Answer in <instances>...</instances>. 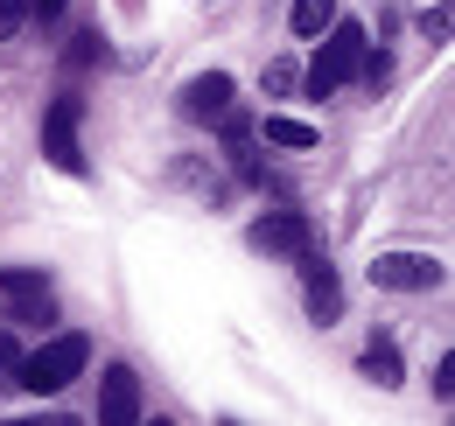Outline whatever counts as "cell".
<instances>
[{"label":"cell","mask_w":455,"mask_h":426,"mask_svg":"<svg viewBox=\"0 0 455 426\" xmlns=\"http://www.w3.org/2000/svg\"><path fill=\"white\" fill-rule=\"evenodd\" d=\"M106 56V43H99V28H84V36H70V63L84 70V63H99Z\"/></svg>","instance_id":"7c38bea8"},{"label":"cell","mask_w":455,"mask_h":426,"mask_svg":"<svg viewBox=\"0 0 455 426\" xmlns=\"http://www.w3.org/2000/svg\"><path fill=\"white\" fill-rule=\"evenodd\" d=\"M182 112H189V119H225V112H231V77H225V70L189 77V84H182Z\"/></svg>","instance_id":"52a82bcc"},{"label":"cell","mask_w":455,"mask_h":426,"mask_svg":"<svg viewBox=\"0 0 455 426\" xmlns=\"http://www.w3.org/2000/svg\"><path fill=\"white\" fill-rule=\"evenodd\" d=\"M267 91H294V63H274V70H267Z\"/></svg>","instance_id":"2e32d148"},{"label":"cell","mask_w":455,"mask_h":426,"mask_svg":"<svg viewBox=\"0 0 455 426\" xmlns=\"http://www.w3.org/2000/svg\"><path fill=\"white\" fill-rule=\"evenodd\" d=\"M7 301H14V321H50V287L36 272H0Z\"/></svg>","instance_id":"ba28073f"},{"label":"cell","mask_w":455,"mask_h":426,"mask_svg":"<svg viewBox=\"0 0 455 426\" xmlns=\"http://www.w3.org/2000/svg\"><path fill=\"white\" fill-rule=\"evenodd\" d=\"M84 364H92V343L70 328V335H50L43 350H28V357L14 364V384L36 391V398H57L70 377H84Z\"/></svg>","instance_id":"6da1fadb"},{"label":"cell","mask_w":455,"mask_h":426,"mask_svg":"<svg viewBox=\"0 0 455 426\" xmlns=\"http://www.w3.org/2000/svg\"><path fill=\"white\" fill-rule=\"evenodd\" d=\"M323 36H330V43H323V50H315V63H308V99L343 91V84L357 77V56H364V28H357V21H330Z\"/></svg>","instance_id":"7a4b0ae2"},{"label":"cell","mask_w":455,"mask_h":426,"mask_svg":"<svg viewBox=\"0 0 455 426\" xmlns=\"http://www.w3.org/2000/svg\"><path fill=\"white\" fill-rule=\"evenodd\" d=\"M133 420H140V377L126 364H113L106 384H99V426H133Z\"/></svg>","instance_id":"8992f818"},{"label":"cell","mask_w":455,"mask_h":426,"mask_svg":"<svg viewBox=\"0 0 455 426\" xmlns=\"http://www.w3.org/2000/svg\"><path fill=\"white\" fill-rule=\"evenodd\" d=\"M364 377H379V384H399V350L386 343V335L364 350Z\"/></svg>","instance_id":"8fae6325"},{"label":"cell","mask_w":455,"mask_h":426,"mask_svg":"<svg viewBox=\"0 0 455 426\" xmlns=\"http://www.w3.org/2000/svg\"><path fill=\"white\" fill-rule=\"evenodd\" d=\"M21 364V343H14V328H0V371H14Z\"/></svg>","instance_id":"9a60e30c"},{"label":"cell","mask_w":455,"mask_h":426,"mask_svg":"<svg viewBox=\"0 0 455 426\" xmlns=\"http://www.w3.org/2000/svg\"><path fill=\"white\" fill-rule=\"evenodd\" d=\"M63 7H70V0H28V14H36V21H57Z\"/></svg>","instance_id":"ac0fdd59"},{"label":"cell","mask_w":455,"mask_h":426,"mask_svg":"<svg viewBox=\"0 0 455 426\" xmlns=\"http://www.w3.org/2000/svg\"><path fill=\"white\" fill-rule=\"evenodd\" d=\"M245 238H252V252H287V259H294L301 245H315V231H308V217H301V210H267Z\"/></svg>","instance_id":"5b68a950"},{"label":"cell","mask_w":455,"mask_h":426,"mask_svg":"<svg viewBox=\"0 0 455 426\" xmlns=\"http://www.w3.org/2000/svg\"><path fill=\"white\" fill-rule=\"evenodd\" d=\"M435 391H442V398L455 391V357H442V364H435Z\"/></svg>","instance_id":"e0dca14e"},{"label":"cell","mask_w":455,"mask_h":426,"mask_svg":"<svg viewBox=\"0 0 455 426\" xmlns=\"http://www.w3.org/2000/svg\"><path fill=\"white\" fill-rule=\"evenodd\" d=\"M287 21H294V36H301V43H315V36L337 21V0H294V14H287Z\"/></svg>","instance_id":"30bf717a"},{"label":"cell","mask_w":455,"mask_h":426,"mask_svg":"<svg viewBox=\"0 0 455 426\" xmlns=\"http://www.w3.org/2000/svg\"><path fill=\"white\" fill-rule=\"evenodd\" d=\"M77 119H84V106H77V99H57V106H50V119H43V154L57 161L63 175H84V147H77Z\"/></svg>","instance_id":"277c9868"},{"label":"cell","mask_w":455,"mask_h":426,"mask_svg":"<svg viewBox=\"0 0 455 426\" xmlns=\"http://www.w3.org/2000/svg\"><path fill=\"white\" fill-rule=\"evenodd\" d=\"M259 133H267V147H294V154H308V147H315V126H308V119H287V112H267V126H259Z\"/></svg>","instance_id":"9c48e42d"},{"label":"cell","mask_w":455,"mask_h":426,"mask_svg":"<svg viewBox=\"0 0 455 426\" xmlns=\"http://www.w3.org/2000/svg\"><path fill=\"white\" fill-rule=\"evenodd\" d=\"M420 36H449V7H427L420 14Z\"/></svg>","instance_id":"5bb4252c"},{"label":"cell","mask_w":455,"mask_h":426,"mask_svg":"<svg viewBox=\"0 0 455 426\" xmlns=\"http://www.w3.org/2000/svg\"><path fill=\"white\" fill-rule=\"evenodd\" d=\"M449 280L442 259H427V252H386V259H371V287H393V294H435Z\"/></svg>","instance_id":"3957f363"},{"label":"cell","mask_w":455,"mask_h":426,"mask_svg":"<svg viewBox=\"0 0 455 426\" xmlns=\"http://www.w3.org/2000/svg\"><path fill=\"white\" fill-rule=\"evenodd\" d=\"M21 21H28V0H0V43H7Z\"/></svg>","instance_id":"4fadbf2b"}]
</instances>
